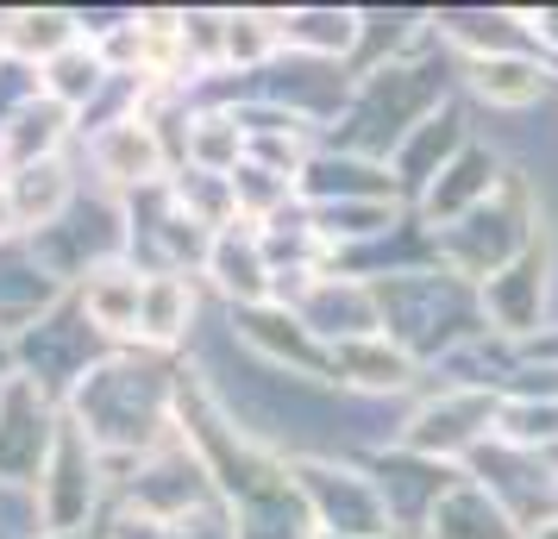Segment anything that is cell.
<instances>
[{
  "mask_svg": "<svg viewBox=\"0 0 558 539\" xmlns=\"http://www.w3.org/2000/svg\"><path fill=\"white\" fill-rule=\"evenodd\" d=\"M177 389H182V358L157 352H107L76 395L63 402L70 427L88 433V445L113 464V477L145 464L177 439Z\"/></svg>",
  "mask_w": 558,
  "mask_h": 539,
  "instance_id": "obj_1",
  "label": "cell"
},
{
  "mask_svg": "<svg viewBox=\"0 0 558 539\" xmlns=\"http://www.w3.org/2000/svg\"><path fill=\"white\" fill-rule=\"evenodd\" d=\"M533 539H558V520H546V527H539V534H533Z\"/></svg>",
  "mask_w": 558,
  "mask_h": 539,
  "instance_id": "obj_43",
  "label": "cell"
},
{
  "mask_svg": "<svg viewBox=\"0 0 558 539\" xmlns=\"http://www.w3.org/2000/svg\"><path fill=\"white\" fill-rule=\"evenodd\" d=\"M13 238H26V232H20V213H13V195H7V176H0V245H13Z\"/></svg>",
  "mask_w": 558,
  "mask_h": 539,
  "instance_id": "obj_40",
  "label": "cell"
},
{
  "mask_svg": "<svg viewBox=\"0 0 558 539\" xmlns=\"http://www.w3.org/2000/svg\"><path fill=\"white\" fill-rule=\"evenodd\" d=\"M314 539H320V534H314Z\"/></svg>",
  "mask_w": 558,
  "mask_h": 539,
  "instance_id": "obj_45",
  "label": "cell"
},
{
  "mask_svg": "<svg viewBox=\"0 0 558 539\" xmlns=\"http://www.w3.org/2000/svg\"><path fill=\"white\" fill-rule=\"evenodd\" d=\"M414 539H533V534L489 495V489H477L471 477H458V483L439 495V509L427 514V527Z\"/></svg>",
  "mask_w": 558,
  "mask_h": 539,
  "instance_id": "obj_29",
  "label": "cell"
},
{
  "mask_svg": "<svg viewBox=\"0 0 558 539\" xmlns=\"http://www.w3.org/2000/svg\"><path fill=\"white\" fill-rule=\"evenodd\" d=\"M277 13V45L282 57H307V63H332L352 70L357 45H364V7H332V0H307V7H270Z\"/></svg>",
  "mask_w": 558,
  "mask_h": 539,
  "instance_id": "obj_22",
  "label": "cell"
},
{
  "mask_svg": "<svg viewBox=\"0 0 558 539\" xmlns=\"http://www.w3.org/2000/svg\"><path fill=\"white\" fill-rule=\"evenodd\" d=\"M0 63H7V38H0Z\"/></svg>",
  "mask_w": 558,
  "mask_h": 539,
  "instance_id": "obj_44",
  "label": "cell"
},
{
  "mask_svg": "<svg viewBox=\"0 0 558 539\" xmlns=\"http://www.w3.org/2000/svg\"><path fill=\"white\" fill-rule=\"evenodd\" d=\"M446 101H458V57L439 38H427L421 51L389 57L377 70H357L352 95H345V107H339V120L327 126L320 145H339V151L389 163V151L421 120H433Z\"/></svg>",
  "mask_w": 558,
  "mask_h": 539,
  "instance_id": "obj_2",
  "label": "cell"
},
{
  "mask_svg": "<svg viewBox=\"0 0 558 539\" xmlns=\"http://www.w3.org/2000/svg\"><path fill=\"white\" fill-rule=\"evenodd\" d=\"M170 201L195 220V226L214 238V232L239 226V201H232V176H214V170H189L177 163V176H170Z\"/></svg>",
  "mask_w": 558,
  "mask_h": 539,
  "instance_id": "obj_35",
  "label": "cell"
},
{
  "mask_svg": "<svg viewBox=\"0 0 558 539\" xmlns=\"http://www.w3.org/2000/svg\"><path fill=\"white\" fill-rule=\"evenodd\" d=\"M546 232V201H539V176L533 170H508V182L496 188V201H483L477 213H464L452 226L433 232V264L452 270L458 283H489L502 264L527 252L533 238Z\"/></svg>",
  "mask_w": 558,
  "mask_h": 539,
  "instance_id": "obj_4",
  "label": "cell"
},
{
  "mask_svg": "<svg viewBox=\"0 0 558 539\" xmlns=\"http://www.w3.org/2000/svg\"><path fill=\"white\" fill-rule=\"evenodd\" d=\"M483 302V327L508 345H527L553 327V302H558V226H546L527 252L502 264L489 283H477Z\"/></svg>",
  "mask_w": 558,
  "mask_h": 539,
  "instance_id": "obj_9",
  "label": "cell"
},
{
  "mask_svg": "<svg viewBox=\"0 0 558 539\" xmlns=\"http://www.w3.org/2000/svg\"><path fill=\"white\" fill-rule=\"evenodd\" d=\"M433 38L458 57V63H477V57H502V51H527L514 7H433Z\"/></svg>",
  "mask_w": 558,
  "mask_h": 539,
  "instance_id": "obj_27",
  "label": "cell"
},
{
  "mask_svg": "<svg viewBox=\"0 0 558 539\" xmlns=\"http://www.w3.org/2000/svg\"><path fill=\"white\" fill-rule=\"evenodd\" d=\"M82 163L76 151L70 157H51V163H26V170H13L7 176V195H13V213H20V232H51L70 207L82 201Z\"/></svg>",
  "mask_w": 558,
  "mask_h": 539,
  "instance_id": "obj_25",
  "label": "cell"
},
{
  "mask_svg": "<svg viewBox=\"0 0 558 539\" xmlns=\"http://www.w3.org/2000/svg\"><path fill=\"white\" fill-rule=\"evenodd\" d=\"M289 489L307 514V534L320 539H402L396 514L383 502L364 452H295L282 458Z\"/></svg>",
  "mask_w": 558,
  "mask_h": 539,
  "instance_id": "obj_5",
  "label": "cell"
},
{
  "mask_svg": "<svg viewBox=\"0 0 558 539\" xmlns=\"http://www.w3.org/2000/svg\"><path fill=\"white\" fill-rule=\"evenodd\" d=\"M57 433H63V402H51L26 377H7L0 383V489L7 495H32L38 489Z\"/></svg>",
  "mask_w": 558,
  "mask_h": 539,
  "instance_id": "obj_11",
  "label": "cell"
},
{
  "mask_svg": "<svg viewBox=\"0 0 558 539\" xmlns=\"http://www.w3.org/2000/svg\"><path fill=\"white\" fill-rule=\"evenodd\" d=\"M295 201L302 207H345V201H402V188L389 176V163L377 157L339 151V145H320L307 157V170L295 176Z\"/></svg>",
  "mask_w": 558,
  "mask_h": 539,
  "instance_id": "obj_23",
  "label": "cell"
},
{
  "mask_svg": "<svg viewBox=\"0 0 558 539\" xmlns=\"http://www.w3.org/2000/svg\"><path fill=\"white\" fill-rule=\"evenodd\" d=\"M107 514H113V464L63 414L51 464L32 489V520H38V534H95V527H107Z\"/></svg>",
  "mask_w": 558,
  "mask_h": 539,
  "instance_id": "obj_7",
  "label": "cell"
},
{
  "mask_svg": "<svg viewBox=\"0 0 558 539\" xmlns=\"http://www.w3.org/2000/svg\"><path fill=\"white\" fill-rule=\"evenodd\" d=\"M195 277H202V289L227 314L277 302V264H270L264 226H245V220L207 238V257H202V270H195Z\"/></svg>",
  "mask_w": 558,
  "mask_h": 539,
  "instance_id": "obj_16",
  "label": "cell"
},
{
  "mask_svg": "<svg viewBox=\"0 0 558 539\" xmlns=\"http://www.w3.org/2000/svg\"><path fill=\"white\" fill-rule=\"evenodd\" d=\"M364 464H371V477H377V489H383V502H389V514H396V534H402V539L421 534V527H427V514L439 509V495L464 477V470H452V464H433V458L402 452L396 439L377 445Z\"/></svg>",
  "mask_w": 558,
  "mask_h": 539,
  "instance_id": "obj_21",
  "label": "cell"
},
{
  "mask_svg": "<svg viewBox=\"0 0 558 539\" xmlns=\"http://www.w3.org/2000/svg\"><path fill=\"white\" fill-rule=\"evenodd\" d=\"M76 151H82V170H95L88 182L107 188V195H120V201L151 195V188H163V182L177 176V151H170V138L157 132V120L145 107L101 132H88Z\"/></svg>",
  "mask_w": 558,
  "mask_h": 539,
  "instance_id": "obj_10",
  "label": "cell"
},
{
  "mask_svg": "<svg viewBox=\"0 0 558 539\" xmlns=\"http://www.w3.org/2000/svg\"><path fill=\"white\" fill-rule=\"evenodd\" d=\"M377 308H383V333L402 345L408 358L421 364V370H439V364L464 352L471 339H483V302L471 283H458L452 270H402V277H389L377 283Z\"/></svg>",
  "mask_w": 558,
  "mask_h": 539,
  "instance_id": "obj_3",
  "label": "cell"
},
{
  "mask_svg": "<svg viewBox=\"0 0 558 539\" xmlns=\"http://www.w3.org/2000/svg\"><path fill=\"white\" fill-rule=\"evenodd\" d=\"M327 377H332V389H339V395L371 402V408H408V402L427 389V370L408 358L389 333L332 345V352H327Z\"/></svg>",
  "mask_w": 558,
  "mask_h": 539,
  "instance_id": "obj_13",
  "label": "cell"
},
{
  "mask_svg": "<svg viewBox=\"0 0 558 539\" xmlns=\"http://www.w3.org/2000/svg\"><path fill=\"white\" fill-rule=\"evenodd\" d=\"M514 20H521L527 51H539L546 63H558V7H514Z\"/></svg>",
  "mask_w": 558,
  "mask_h": 539,
  "instance_id": "obj_38",
  "label": "cell"
},
{
  "mask_svg": "<svg viewBox=\"0 0 558 539\" xmlns=\"http://www.w3.org/2000/svg\"><path fill=\"white\" fill-rule=\"evenodd\" d=\"M232 201H239V220H245V226H270V220H282V213L295 207V182L245 157V163L232 170Z\"/></svg>",
  "mask_w": 558,
  "mask_h": 539,
  "instance_id": "obj_36",
  "label": "cell"
},
{
  "mask_svg": "<svg viewBox=\"0 0 558 539\" xmlns=\"http://www.w3.org/2000/svg\"><path fill=\"white\" fill-rule=\"evenodd\" d=\"M38 95H45V88H38V70L7 57V63H0V126H7V120H13L20 107H32Z\"/></svg>",
  "mask_w": 558,
  "mask_h": 539,
  "instance_id": "obj_37",
  "label": "cell"
},
{
  "mask_svg": "<svg viewBox=\"0 0 558 539\" xmlns=\"http://www.w3.org/2000/svg\"><path fill=\"white\" fill-rule=\"evenodd\" d=\"M107 352H113V345L88 327V314L76 308V295H63L57 308H45L32 320L26 333H13V377L38 383L51 402H70L76 383L107 358Z\"/></svg>",
  "mask_w": 558,
  "mask_h": 539,
  "instance_id": "obj_8",
  "label": "cell"
},
{
  "mask_svg": "<svg viewBox=\"0 0 558 539\" xmlns=\"http://www.w3.org/2000/svg\"><path fill=\"white\" fill-rule=\"evenodd\" d=\"M177 163H189V170H214V176H232V170L245 163V132H239V120H232L227 101H189Z\"/></svg>",
  "mask_w": 558,
  "mask_h": 539,
  "instance_id": "obj_31",
  "label": "cell"
},
{
  "mask_svg": "<svg viewBox=\"0 0 558 539\" xmlns=\"http://www.w3.org/2000/svg\"><path fill=\"white\" fill-rule=\"evenodd\" d=\"M282 308L302 320L307 333L320 339V345H345V339H371L383 333V308H377V283H364V277H352V270H339V264H327V270H314V277H302V283H289L277 295Z\"/></svg>",
  "mask_w": 558,
  "mask_h": 539,
  "instance_id": "obj_12",
  "label": "cell"
},
{
  "mask_svg": "<svg viewBox=\"0 0 558 539\" xmlns=\"http://www.w3.org/2000/svg\"><path fill=\"white\" fill-rule=\"evenodd\" d=\"M464 477L477 489H489L527 534H539L546 520H558V464L539 458V452H521V445L489 439L477 458L464 464Z\"/></svg>",
  "mask_w": 558,
  "mask_h": 539,
  "instance_id": "obj_14",
  "label": "cell"
},
{
  "mask_svg": "<svg viewBox=\"0 0 558 539\" xmlns=\"http://www.w3.org/2000/svg\"><path fill=\"white\" fill-rule=\"evenodd\" d=\"M202 308H207V289L195 270H151L145 289H138V345L132 352L189 358L202 345Z\"/></svg>",
  "mask_w": 558,
  "mask_h": 539,
  "instance_id": "obj_17",
  "label": "cell"
},
{
  "mask_svg": "<svg viewBox=\"0 0 558 539\" xmlns=\"http://www.w3.org/2000/svg\"><path fill=\"white\" fill-rule=\"evenodd\" d=\"M521 358H527V364H546V370H558V320H553V327H546L539 339H527V345H521Z\"/></svg>",
  "mask_w": 558,
  "mask_h": 539,
  "instance_id": "obj_39",
  "label": "cell"
},
{
  "mask_svg": "<svg viewBox=\"0 0 558 539\" xmlns=\"http://www.w3.org/2000/svg\"><path fill=\"white\" fill-rule=\"evenodd\" d=\"M0 38H7V57H13V63L45 70L57 51H70L88 32H82L76 7H7V13H0Z\"/></svg>",
  "mask_w": 558,
  "mask_h": 539,
  "instance_id": "obj_30",
  "label": "cell"
},
{
  "mask_svg": "<svg viewBox=\"0 0 558 539\" xmlns=\"http://www.w3.org/2000/svg\"><path fill=\"white\" fill-rule=\"evenodd\" d=\"M7 377H13V339L0 333V383H7Z\"/></svg>",
  "mask_w": 558,
  "mask_h": 539,
  "instance_id": "obj_41",
  "label": "cell"
},
{
  "mask_svg": "<svg viewBox=\"0 0 558 539\" xmlns=\"http://www.w3.org/2000/svg\"><path fill=\"white\" fill-rule=\"evenodd\" d=\"M107 82H113V70L101 63V51H95V38H76L70 51H57L45 70H38V88H45V101L70 107V113H88V107L107 95Z\"/></svg>",
  "mask_w": 558,
  "mask_h": 539,
  "instance_id": "obj_33",
  "label": "cell"
},
{
  "mask_svg": "<svg viewBox=\"0 0 558 539\" xmlns=\"http://www.w3.org/2000/svg\"><path fill=\"white\" fill-rule=\"evenodd\" d=\"M496 408H502V395L496 389H464V383H433L414 395L396 420V445L414 452V458H433V464H464L477 458L483 445L496 439Z\"/></svg>",
  "mask_w": 558,
  "mask_h": 539,
  "instance_id": "obj_6",
  "label": "cell"
},
{
  "mask_svg": "<svg viewBox=\"0 0 558 539\" xmlns=\"http://www.w3.org/2000/svg\"><path fill=\"white\" fill-rule=\"evenodd\" d=\"M138 289H145V270H138V264H101V270H88L70 295H76V308L88 314V327H95L113 352H132V345H138Z\"/></svg>",
  "mask_w": 558,
  "mask_h": 539,
  "instance_id": "obj_24",
  "label": "cell"
},
{
  "mask_svg": "<svg viewBox=\"0 0 558 539\" xmlns=\"http://www.w3.org/2000/svg\"><path fill=\"white\" fill-rule=\"evenodd\" d=\"M70 289L57 283L51 270L38 264V252H32L26 238H13V245H0V333H26L32 320L45 308H57Z\"/></svg>",
  "mask_w": 558,
  "mask_h": 539,
  "instance_id": "obj_28",
  "label": "cell"
},
{
  "mask_svg": "<svg viewBox=\"0 0 558 539\" xmlns=\"http://www.w3.org/2000/svg\"><path fill=\"white\" fill-rule=\"evenodd\" d=\"M508 170H514V157H508L502 145L471 138V145L446 163V176L414 201V220L427 232H439V226H452V220H464V213H477L483 201H496V188L508 182Z\"/></svg>",
  "mask_w": 558,
  "mask_h": 539,
  "instance_id": "obj_18",
  "label": "cell"
},
{
  "mask_svg": "<svg viewBox=\"0 0 558 539\" xmlns=\"http://www.w3.org/2000/svg\"><path fill=\"white\" fill-rule=\"evenodd\" d=\"M477 138V126H471V107L464 101H446L433 120H421V126L408 132L402 145L389 151V176H396V188H402V207L414 213V201L427 195L433 182L446 176V163H452L464 145Z\"/></svg>",
  "mask_w": 558,
  "mask_h": 539,
  "instance_id": "obj_20",
  "label": "cell"
},
{
  "mask_svg": "<svg viewBox=\"0 0 558 539\" xmlns=\"http://www.w3.org/2000/svg\"><path fill=\"white\" fill-rule=\"evenodd\" d=\"M277 57H282V45H277V13L270 7H227V63H220V76H232L245 88Z\"/></svg>",
  "mask_w": 558,
  "mask_h": 539,
  "instance_id": "obj_34",
  "label": "cell"
},
{
  "mask_svg": "<svg viewBox=\"0 0 558 539\" xmlns=\"http://www.w3.org/2000/svg\"><path fill=\"white\" fill-rule=\"evenodd\" d=\"M227 339L245 352L252 364L264 370H282V377H302V383H327V345L307 333L295 314L282 308V302H264V308H239L227 314Z\"/></svg>",
  "mask_w": 558,
  "mask_h": 539,
  "instance_id": "obj_15",
  "label": "cell"
},
{
  "mask_svg": "<svg viewBox=\"0 0 558 539\" xmlns=\"http://www.w3.org/2000/svg\"><path fill=\"white\" fill-rule=\"evenodd\" d=\"M38 539H107V527H95V534H38Z\"/></svg>",
  "mask_w": 558,
  "mask_h": 539,
  "instance_id": "obj_42",
  "label": "cell"
},
{
  "mask_svg": "<svg viewBox=\"0 0 558 539\" xmlns=\"http://www.w3.org/2000/svg\"><path fill=\"white\" fill-rule=\"evenodd\" d=\"M458 95L489 113H533L558 95V63H546L539 51L477 57V63H458Z\"/></svg>",
  "mask_w": 558,
  "mask_h": 539,
  "instance_id": "obj_19",
  "label": "cell"
},
{
  "mask_svg": "<svg viewBox=\"0 0 558 539\" xmlns=\"http://www.w3.org/2000/svg\"><path fill=\"white\" fill-rule=\"evenodd\" d=\"M307 220L320 232V245H327V264L345 252H364V245H377L383 232H396L408 220L402 201H345V207H307Z\"/></svg>",
  "mask_w": 558,
  "mask_h": 539,
  "instance_id": "obj_32",
  "label": "cell"
},
{
  "mask_svg": "<svg viewBox=\"0 0 558 539\" xmlns=\"http://www.w3.org/2000/svg\"><path fill=\"white\" fill-rule=\"evenodd\" d=\"M76 145H82L76 113L38 95L32 107H20V113L0 126V176H13V170H26V163H51V157H70Z\"/></svg>",
  "mask_w": 558,
  "mask_h": 539,
  "instance_id": "obj_26",
  "label": "cell"
}]
</instances>
